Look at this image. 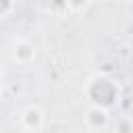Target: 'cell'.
<instances>
[{
	"mask_svg": "<svg viewBox=\"0 0 133 133\" xmlns=\"http://www.w3.org/2000/svg\"><path fill=\"white\" fill-rule=\"evenodd\" d=\"M85 96L94 106H102V108H110L112 104L118 102L121 98V87L114 79L106 77V75H96L87 81L85 85Z\"/></svg>",
	"mask_w": 133,
	"mask_h": 133,
	"instance_id": "obj_1",
	"label": "cell"
},
{
	"mask_svg": "<svg viewBox=\"0 0 133 133\" xmlns=\"http://www.w3.org/2000/svg\"><path fill=\"white\" fill-rule=\"evenodd\" d=\"M110 116H108V108H102V106H89L87 112H85V125L91 129V131H102L106 129Z\"/></svg>",
	"mask_w": 133,
	"mask_h": 133,
	"instance_id": "obj_2",
	"label": "cell"
},
{
	"mask_svg": "<svg viewBox=\"0 0 133 133\" xmlns=\"http://www.w3.org/2000/svg\"><path fill=\"white\" fill-rule=\"evenodd\" d=\"M12 58L17 60V64H23V66L31 64L33 58H35V46L29 39L15 42V46H12Z\"/></svg>",
	"mask_w": 133,
	"mask_h": 133,
	"instance_id": "obj_3",
	"label": "cell"
},
{
	"mask_svg": "<svg viewBox=\"0 0 133 133\" xmlns=\"http://www.w3.org/2000/svg\"><path fill=\"white\" fill-rule=\"evenodd\" d=\"M21 125L27 131H39L44 127V112L37 106H27L21 112Z\"/></svg>",
	"mask_w": 133,
	"mask_h": 133,
	"instance_id": "obj_4",
	"label": "cell"
},
{
	"mask_svg": "<svg viewBox=\"0 0 133 133\" xmlns=\"http://www.w3.org/2000/svg\"><path fill=\"white\" fill-rule=\"evenodd\" d=\"M87 4H89V0H66V8L71 12H81L87 8Z\"/></svg>",
	"mask_w": 133,
	"mask_h": 133,
	"instance_id": "obj_5",
	"label": "cell"
},
{
	"mask_svg": "<svg viewBox=\"0 0 133 133\" xmlns=\"http://www.w3.org/2000/svg\"><path fill=\"white\" fill-rule=\"evenodd\" d=\"M116 133H133V118H121L116 123Z\"/></svg>",
	"mask_w": 133,
	"mask_h": 133,
	"instance_id": "obj_6",
	"label": "cell"
},
{
	"mask_svg": "<svg viewBox=\"0 0 133 133\" xmlns=\"http://www.w3.org/2000/svg\"><path fill=\"white\" fill-rule=\"evenodd\" d=\"M15 10V0H0V19L8 17Z\"/></svg>",
	"mask_w": 133,
	"mask_h": 133,
	"instance_id": "obj_7",
	"label": "cell"
},
{
	"mask_svg": "<svg viewBox=\"0 0 133 133\" xmlns=\"http://www.w3.org/2000/svg\"><path fill=\"white\" fill-rule=\"evenodd\" d=\"M50 6L54 10H66V0H50Z\"/></svg>",
	"mask_w": 133,
	"mask_h": 133,
	"instance_id": "obj_8",
	"label": "cell"
},
{
	"mask_svg": "<svg viewBox=\"0 0 133 133\" xmlns=\"http://www.w3.org/2000/svg\"><path fill=\"white\" fill-rule=\"evenodd\" d=\"M0 96H2V81H0Z\"/></svg>",
	"mask_w": 133,
	"mask_h": 133,
	"instance_id": "obj_9",
	"label": "cell"
},
{
	"mask_svg": "<svg viewBox=\"0 0 133 133\" xmlns=\"http://www.w3.org/2000/svg\"><path fill=\"white\" fill-rule=\"evenodd\" d=\"M0 81H2V69H0Z\"/></svg>",
	"mask_w": 133,
	"mask_h": 133,
	"instance_id": "obj_10",
	"label": "cell"
}]
</instances>
